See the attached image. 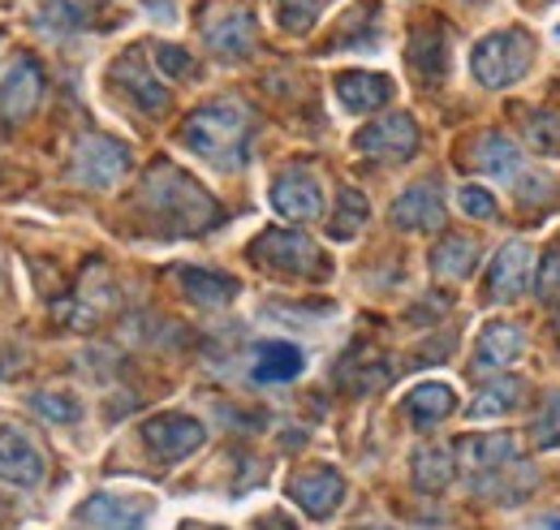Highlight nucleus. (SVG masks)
I'll list each match as a JSON object with an SVG mask.
<instances>
[{
    "label": "nucleus",
    "mask_w": 560,
    "mask_h": 530,
    "mask_svg": "<svg viewBox=\"0 0 560 530\" xmlns=\"http://www.w3.org/2000/svg\"><path fill=\"white\" fill-rule=\"evenodd\" d=\"M139 203L142 211L173 238H195V233H208L220 224V203L168 160H155L147 169Z\"/></svg>",
    "instance_id": "obj_1"
},
{
    "label": "nucleus",
    "mask_w": 560,
    "mask_h": 530,
    "mask_svg": "<svg viewBox=\"0 0 560 530\" xmlns=\"http://www.w3.org/2000/svg\"><path fill=\"white\" fill-rule=\"evenodd\" d=\"M250 130H255V117L242 100H211V104H199L186 126H182V142L220 173H233L246 164V147H250Z\"/></svg>",
    "instance_id": "obj_2"
},
{
    "label": "nucleus",
    "mask_w": 560,
    "mask_h": 530,
    "mask_svg": "<svg viewBox=\"0 0 560 530\" xmlns=\"http://www.w3.org/2000/svg\"><path fill=\"white\" fill-rule=\"evenodd\" d=\"M457 465H462L470 492H479L488 500H526L517 487H509V474L522 470V449L509 431L462 436L457 440Z\"/></svg>",
    "instance_id": "obj_3"
},
{
    "label": "nucleus",
    "mask_w": 560,
    "mask_h": 530,
    "mask_svg": "<svg viewBox=\"0 0 560 530\" xmlns=\"http://www.w3.org/2000/svg\"><path fill=\"white\" fill-rule=\"evenodd\" d=\"M199 35L220 61H246L259 48V13L250 0H208Z\"/></svg>",
    "instance_id": "obj_4"
},
{
    "label": "nucleus",
    "mask_w": 560,
    "mask_h": 530,
    "mask_svg": "<svg viewBox=\"0 0 560 530\" xmlns=\"http://www.w3.org/2000/svg\"><path fill=\"white\" fill-rule=\"evenodd\" d=\"M535 61V39L517 26H504V31H491L488 39H479V48L470 53V73L500 91V87H513L526 78V69Z\"/></svg>",
    "instance_id": "obj_5"
},
{
    "label": "nucleus",
    "mask_w": 560,
    "mask_h": 530,
    "mask_svg": "<svg viewBox=\"0 0 560 530\" xmlns=\"http://www.w3.org/2000/svg\"><path fill=\"white\" fill-rule=\"evenodd\" d=\"M250 260L264 267H272L280 276H324L328 264L319 255V246L298 233V229H268L250 242Z\"/></svg>",
    "instance_id": "obj_6"
},
{
    "label": "nucleus",
    "mask_w": 560,
    "mask_h": 530,
    "mask_svg": "<svg viewBox=\"0 0 560 530\" xmlns=\"http://www.w3.org/2000/svg\"><path fill=\"white\" fill-rule=\"evenodd\" d=\"M130 147L108 138V134H86L73 151V177L91 191H113L130 173Z\"/></svg>",
    "instance_id": "obj_7"
},
{
    "label": "nucleus",
    "mask_w": 560,
    "mask_h": 530,
    "mask_svg": "<svg viewBox=\"0 0 560 530\" xmlns=\"http://www.w3.org/2000/svg\"><path fill=\"white\" fill-rule=\"evenodd\" d=\"M353 147L375 164H401V160H415L419 151V126L410 113H388L353 134Z\"/></svg>",
    "instance_id": "obj_8"
},
{
    "label": "nucleus",
    "mask_w": 560,
    "mask_h": 530,
    "mask_svg": "<svg viewBox=\"0 0 560 530\" xmlns=\"http://www.w3.org/2000/svg\"><path fill=\"white\" fill-rule=\"evenodd\" d=\"M73 518L91 530H142L155 518V500L142 492H95Z\"/></svg>",
    "instance_id": "obj_9"
},
{
    "label": "nucleus",
    "mask_w": 560,
    "mask_h": 530,
    "mask_svg": "<svg viewBox=\"0 0 560 530\" xmlns=\"http://www.w3.org/2000/svg\"><path fill=\"white\" fill-rule=\"evenodd\" d=\"M44 100V69L35 57H13L0 73V126H22Z\"/></svg>",
    "instance_id": "obj_10"
},
{
    "label": "nucleus",
    "mask_w": 560,
    "mask_h": 530,
    "mask_svg": "<svg viewBox=\"0 0 560 530\" xmlns=\"http://www.w3.org/2000/svg\"><path fill=\"white\" fill-rule=\"evenodd\" d=\"M142 440H147V449H151L160 462H182V458H190V453L203 449L208 427H203L195 414H155V418L142 427Z\"/></svg>",
    "instance_id": "obj_11"
},
{
    "label": "nucleus",
    "mask_w": 560,
    "mask_h": 530,
    "mask_svg": "<svg viewBox=\"0 0 560 530\" xmlns=\"http://www.w3.org/2000/svg\"><path fill=\"white\" fill-rule=\"evenodd\" d=\"M289 496H293V505L306 518L324 522V518H332L346 505V479L332 465H311V470H302V474L289 479Z\"/></svg>",
    "instance_id": "obj_12"
},
{
    "label": "nucleus",
    "mask_w": 560,
    "mask_h": 530,
    "mask_svg": "<svg viewBox=\"0 0 560 530\" xmlns=\"http://www.w3.org/2000/svg\"><path fill=\"white\" fill-rule=\"evenodd\" d=\"M272 207L284 220H319L324 216V186L306 164L280 169L272 182Z\"/></svg>",
    "instance_id": "obj_13"
},
{
    "label": "nucleus",
    "mask_w": 560,
    "mask_h": 530,
    "mask_svg": "<svg viewBox=\"0 0 560 530\" xmlns=\"http://www.w3.org/2000/svg\"><path fill=\"white\" fill-rule=\"evenodd\" d=\"M44 470L48 462H44L39 445L22 427L0 423V479L13 487H35V483H44Z\"/></svg>",
    "instance_id": "obj_14"
},
{
    "label": "nucleus",
    "mask_w": 560,
    "mask_h": 530,
    "mask_svg": "<svg viewBox=\"0 0 560 530\" xmlns=\"http://www.w3.org/2000/svg\"><path fill=\"white\" fill-rule=\"evenodd\" d=\"M530 272H535V246L530 242H504L488 267V298L491 302L522 298L530 285Z\"/></svg>",
    "instance_id": "obj_15"
},
{
    "label": "nucleus",
    "mask_w": 560,
    "mask_h": 530,
    "mask_svg": "<svg viewBox=\"0 0 560 530\" xmlns=\"http://www.w3.org/2000/svg\"><path fill=\"white\" fill-rule=\"evenodd\" d=\"M113 82L139 104L147 117H160L164 108H168V87L151 73V66H147V57H142L139 48L135 53H126L117 66H113Z\"/></svg>",
    "instance_id": "obj_16"
},
{
    "label": "nucleus",
    "mask_w": 560,
    "mask_h": 530,
    "mask_svg": "<svg viewBox=\"0 0 560 530\" xmlns=\"http://www.w3.org/2000/svg\"><path fill=\"white\" fill-rule=\"evenodd\" d=\"M393 224L397 229H410V233H427V229H440L444 224V191L435 177L427 182H415L401 199L393 203Z\"/></svg>",
    "instance_id": "obj_17"
},
{
    "label": "nucleus",
    "mask_w": 560,
    "mask_h": 530,
    "mask_svg": "<svg viewBox=\"0 0 560 530\" xmlns=\"http://www.w3.org/2000/svg\"><path fill=\"white\" fill-rule=\"evenodd\" d=\"M526 354V332L509 320H491L488 329L479 332V345H475V367L479 371H504L513 367L517 358Z\"/></svg>",
    "instance_id": "obj_18"
},
{
    "label": "nucleus",
    "mask_w": 560,
    "mask_h": 530,
    "mask_svg": "<svg viewBox=\"0 0 560 530\" xmlns=\"http://www.w3.org/2000/svg\"><path fill=\"white\" fill-rule=\"evenodd\" d=\"M337 100H341L350 113H358V117L380 113V108L393 100V78H384V73H366V69L341 73V78H337Z\"/></svg>",
    "instance_id": "obj_19"
},
{
    "label": "nucleus",
    "mask_w": 560,
    "mask_h": 530,
    "mask_svg": "<svg viewBox=\"0 0 560 530\" xmlns=\"http://www.w3.org/2000/svg\"><path fill=\"white\" fill-rule=\"evenodd\" d=\"M470 160H475V169L479 173H488V177H495V182H517L522 177V151L504 138V134H479L475 142H470Z\"/></svg>",
    "instance_id": "obj_20"
},
{
    "label": "nucleus",
    "mask_w": 560,
    "mask_h": 530,
    "mask_svg": "<svg viewBox=\"0 0 560 530\" xmlns=\"http://www.w3.org/2000/svg\"><path fill=\"white\" fill-rule=\"evenodd\" d=\"M306 371V354L298 349V345H289V341H264V345H255V367H250V376L259 380V384H289V380H298Z\"/></svg>",
    "instance_id": "obj_21"
},
{
    "label": "nucleus",
    "mask_w": 560,
    "mask_h": 530,
    "mask_svg": "<svg viewBox=\"0 0 560 530\" xmlns=\"http://www.w3.org/2000/svg\"><path fill=\"white\" fill-rule=\"evenodd\" d=\"M177 285H182V293H186L190 302H199V307H229V302L237 298V289H242L233 276L211 272V267H182V272H177Z\"/></svg>",
    "instance_id": "obj_22"
},
{
    "label": "nucleus",
    "mask_w": 560,
    "mask_h": 530,
    "mask_svg": "<svg viewBox=\"0 0 560 530\" xmlns=\"http://www.w3.org/2000/svg\"><path fill=\"white\" fill-rule=\"evenodd\" d=\"M453 410H457V393H453V384H444V380L415 384V389L406 393V414H410L419 427H435V423H444Z\"/></svg>",
    "instance_id": "obj_23"
},
{
    "label": "nucleus",
    "mask_w": 560,
    "mask_h": 530,
    "mask_svg": "<svg viewBox=\"0 0 560 530\" xmlns=\"http://www.w3.org/2000/svg\"><path fill=\"white\" fill-rule=\"evenodd\" d=\"M410 66L419 69V78L435 82L444 78V66H448V31L444 26H415L410 35Z\"/></svg>",
    "instance_id": "obj_24"
},
{
    "label": "nucleus",
    "mask_w": 560,
    "mask_h": 530,
    "mask_svg": "<svg viewBox=\"0 0 560 530\" xmlns=\"http://www.w3.org/2000/svg\"><path fill=\"white\" fill-rule=\"evenodd\" d=\"M91 18H95V0H44L35 13V26L48 35H70L91 26Z\"/></svg>",
    "instance_id": "obj_25"
},
{
    "label": "nucleus",
    "mask_w": 560,
    "mask_h": 530,
    "mask_svg": "<svg viewBox=\"0 0 560 530\" xmlns=\"http://www.w3.org/2000/svg\"><path fill=\"white\" fill-rule=\"evenodd\" d=\"M479 267V246L470 238H444L435 251H431V272L444 276V280H466L470 272Z\"/></svg>",
    "instance_id": "obj_26"
},
{
    "label": "nucleus",
    "mask_w": 560,
    "mask_h": 530,
    "mask_svg": "<svg viewBox=\"0 0 560 530\" xmlns=\"http://www.w3.org/2000/svg\"><path fill=\"white\" fill-rule=\"evenodd\" d=\"M526 401V380L509 376V380H491L479 398L470 401V418H504Z\"/></svg>",
    "instance_id": "obj_27"
},
{
    "label": "nucleus",
    "mask_w": 560,
    "mask_h": 530,
    "mask_svg": "<svg viewBox=\"0 0 560 530\" xmlns=\"http://www.w3.org/2000/svg\"><path fill=\"white\" fill-rule=\"evenodd\" d=\"M453 470H457V462L448 458L444 445L415 449V483H419V492H444L453 483Z\"/></svg>",
    "instance_id": "obj_28"
},
{
    "label": "nucleus",
    "mask_w": 560,
    "mask_h": 530,
    "mask_svg": "<svg viewBox=\"0 0 560 530\" xmlns=\"http://www.w3.org/2000/svg\"><path fill=\"white\" fill-rule=\"evenodd\" d=\"M371 220V203L362 191H353V186H341V195H337V211H332V220H328V233L337 238V242H350L358 238V229Z\"/></svg>",
    "instance_id": "obj_29"
},
{
    "label": "nucleus",
    "mask_w": 560,
    "mask_h": 530,
    "mask_svg": "<svg viewBox=\"0 0 560 530\" xmlns=\"http://www.w3.org/2000/svg\"><path fill=\"white\" fill-rule=\"evenodd\" d=\"M324 4H328V0H272L280 31H289V35H306V31L319 22Z\"/></svg>",
    "instance_id": "obj_30"
},
{
    "label": "nucleus",
    "mask_w": 560,
    "mask_h": 530,
    "mask_svg": "<svg viewBox=\"0 0 560 530\" xmlns=\"http://www.w3.org/2000/svg\"><path fill=\"white\" fill-rule=\"evenodd\" d=\"M31 410H35L39 418L57 423V427H73V423L82 418V401L73 398V393H35V398H31Z\"/></svg>",
    "instance_id": "obj_31"
},
{
    "label": "nucleus",
    "mask_w": 560,
    "mask_h": 530,
    "mask_svg": "<svg viewBox=\"0 0 560 530\" xmlns=\"http://www.w3.org/2000/svg\"><path fill=\"white\" fill-rule=\"evenodd\" d=\"M526 134L539 151L548 155H560V113H530L526 117Z\"/></svg>",
    "instance_id": "obj_32"
},
{
    "label": "nucleus",
    "mask_w": 560,
    "mask_h": 530,
    "mask_svg": "<svg viewBox=\"0 0 560 530\" xmlns=\"http://www.w3.org/2000/svg\"><path fill=\"white\" fill-rule=\"evenodd\" d=\"M535 445L539 449H560V393L544 401V410L535 418Z\"/></svg>",
    "instance_id": "obj_33"
},
{
    "label": "nucleus",
    "mask_w": 560,
    "mask_h": 530,
    "mask_svg": "<svg viewBox=\"0 0 560 530\" xmlns=\"http://www.w3.org/2000/svg\"><path fill=\"white\" fill-rule=\"evenodd\" d=\"M155 66L164 69L168 78H195V73H199L195 57H190L186 48H177V44H160V48H155Z\"/></svg>",
    "instance_id": "obj_34"
},
{
    "label": "nucleus",
    "mask_w": 560,
    "mask_h": 530,
    "mask_svg": "<svg viewBox=\"0 0 560 530\" xmlns=\"http://www.w3.org/2000/svg\"><path fill=\"white\" fill-rule=\"evenodd\" d=\"M535 293L544 302H560V246H552L539 264V276H535Z\"/></svg>",
    "instance_id": "obj_35"
},
{
    "label": "nucleus",
    "mask_w": 560,
    "mask_h": 530,
    "mask_svg": "<svg viewBox=\"0 0 560 530\" xmlns=\"http://www.w3.org/2000/svg\"><path fill=\"white\" fill-rule=\"evenodd\" d=\"M457 207H462L470 220H491V216H495V199H491L483 186H462V191H457Z\"/></svg>",
    "instance_id": "obj_36"
},
{
    "label": "nucleus",
    "mask_w": 560,
    "mask_h": 530,
    "mask_svg": "<svg viewBox=\"0 0 560 530\" xmlns=\"http://www.w3.org/2000/svg\"><path fill=\"white\" fill-rule=\"evenodd\" d=\"M526 530H560V514H548V518H539V522H530Z\"/></svg>",
    "instance_id": "obj_37"
},
{
    "label": "nucleus",
    "mask_w": 560,
    "mask_h": 530,
    "mask_svg": "<svg viewBox=\"0 0 560 530\" xmlns=\"http://www.w3.org/2000/svg\"><path fill=\"white\" fill-rule=\"evenodd\" d=\"M186 530H220V527H186Z\"/></svg>",
    "instance_id": "obj_38"
},
{
    "label": "nucleus",
    "mask_w": 560,
    "mask_h": 530,
    "mask_svg": "<svg viewBox=\"0 0 560 530\" xmlns=\"http://www.w3.org/2000/svg\"><path fill=\"white\" fill-rule=\"evenodd\" d=\"M557 39H560V26H557Z\"/></svg>",
    "instance_id": "obj_39"
},
{
    "label": "nucleus",
    "mask_w": 560,
    "mask_h": 530,
    "mask_svg": "<svg viewBox=\"0 0 560 530\" xmlns=\"http://www.w3.org/2000/svg\"><path fill=\"white\" fill-rule=\"evenodd\" d=\"M375 530H380V527H375Z\"/></svg>",
    "instance_id": "obj_40"
}]
</instances>
